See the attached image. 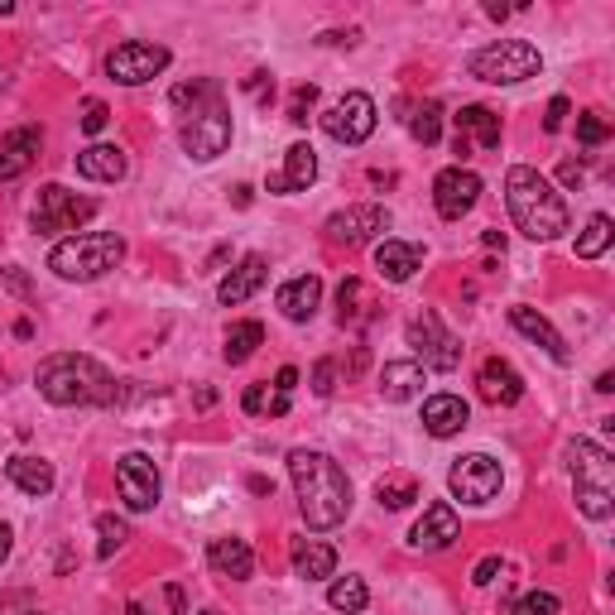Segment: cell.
<instances>
[{
  "mask_svg": "<svg viewBox=\"0 0 615 615\" xmlns=\"http://www.w3.org/2000/svg\"><path fill=\"white\" fill-rule=\"evenodd\" d=\"M289 476L298 491V515L308 519V529H337L351 510V481L346 471L318 452V447H294L289 452Z\"/></svg>",
  "mask_w": 615,
  "mask_h": 615,
  "instance_id": "1",
  "label": "cell"
},
{
  "mask_svg": "<svg viewBox=\"0 0 615 615\" xmlns=\"http://www.w3.org/2000/svg\"><path fill=\"white\" fill-rule=\"evenodd\" d=\"M34 385L58 409H77V404L87 409V404H116L121 399L111 370L101 366V361H92V356H82V351H58L49 361H39Z\"/></svg>",
  "mask_w": 615,
  "mask_h": 615,
  "instance_id": "2",
  "label": "cell"
},
{
  "mask_svg": "<svg viewBox=\"0 0 615 615\" xmlns=\"http://www.w3.org/2000/svg\"><path fill=\"white\" fill-rule=\"evenodd\" d=\"M505 207H510V222L529 236V241H558L572 217H567V202L558 197V188L529 164H515L505 173Z\"/></svg>",
  "mask_w": 615,
  "mask_h": 615,
  "instance_id": "3",
  "label": "cell"
},
{
  "mask_svg": "<svg viewBox=\"0 0 615 615\" xmlns=\"http://www.w3.org/2000/svg\"><path fill=\"white\" fill-rule=\"evenodd\" d=\"M125 260V241L116 231H82L73 241H58L49 255V270L68 284H92L101 274H111Z\"/></svg>",
  "mask_w": 615,
  "mask_h": 615,
  "instance_id": "4",
  "label": "cell"
},
{
  "mask_svg": "<svg viewBox=\"0 0 615 615\" xmlns=\"http://www.w3.org/2000/svg\"><path fill=\"white\" fill-rule=\"evenodd\" d=\"M572 457V486H577V510L587 519H611L615 510V457L591 438H577L567 447Z\"/></svg>",
  "mask_w": 615,
  "mask_h": 615,
  "instance_id": "5",
  "label": "cell"
},
{
  "mask_svg": "<svg viewBox=\"0 0 615 615\" xmlns=\"http://www.w3.org/2000/svg\"><path fill=\"white\" fill-rule=\"evenodd\" d=\"M467 73L481 77V82H495V87H510V82L543 73V53L534 44H524V39H495V44L471 53Z\"/></svg>",
  "mask_w": 615,
  "mask_h": 615,
  "instance_id": "6",
  "label": "cell"
},
{
  "mask_svg": "<svg viewBox=\"0 0 615 615\" xmlns=\"http://www.w3.org/2000/svg\"><path fill=\"white\" fill-rule=\"evenodd\" d=\"M178 140H183V149L193 154L197 164H212L217 154H226V145H231V106L222 101V92L197 101L193 111L183 116Z\"/></svg>",
  "mask_w": 615,
  "mask_h": 615,
  "instance_id": "7",
  "label": "cell"
},
{
  "mask_svg": "<svg viewBox=\"0 0 615 615\" xmlns=\"http://www.w3.org/2000/svg\"><path fill=\"white\" fill-rule=\"evenodd\" d=\"M97 217V202L92 197L68 193L63 183H49L39 188V202H34V231L39 236H58V231H77L82 222Z\"/></svg>",
  "mask_w": 615,
  "mask_h": 615,
  "instance_id": "8",
  "label": "cell"
},
{
  "mask_svg": "<svg viewBox=\"0 0 615 615\" xmlns=\"http://www.w3.org/2000/svg\"><path fill=\"white\" fill-rule=\"evenodd\" d=\"M447 486L462 505H491L500 486H505V471L491 452H471V457H457L452 471H447Z\"/></svg>",
  "mask_w": 615,
  "mask_h": 615,
  "instance_id": "9",
  "label": "cell"
},
{
  "mask_svg": "<svg viewBox=\"0 0 615 615\" xmlns=\"http://www.w3.org/2000/svg\"><path fill=\"white\" fill-rule=\"evenodd\" d=\"M169 68V49L164 44H145V39H130V44H116L106 53V73L116 77L121 87H140V82H154V77Z\"/></svg>",
  "mask_w": 615,
  "mask_h": 615,
  "instance_id": "10",
  "label": "cell"
},
{
  "mask_svg": "<svg viewBox=\"0 0 615 615\" xmlns=\"http://www.w3.org/2000/svg\"><path fill=\"white\" fill-rule=\"evenodd\" d=\"M322 130L337 145H366L370 135H375V101L366 92H346L342 101H332L322 111Z\"/></svg>",
  "mask_w": 615,
  "mask_h": 615,
  "instance_id": "11",
  "label": "cell"
},
{
  "mask_svg": "<svg viewBox=\"0 0 615 615\" xmlns=\"http://www.w3.org/2000/svg\"><path fill=\"white\" fill-rule=\"evenodd\" d=\"M409 346L419 351L423 366H433V370H457L462 366V351H467V346L443 327L438 313H419V318L409 322Z\"/></svg>",
  "mask_w": 615,
  "mask_h": 615,
  "instance_id": "12",
  "label": "cell"
},
{
  "mask_svg": "<svg viewBox=\"0 0 615 615\" xmlns=\"http://www.w3.org/2000/svg\"><path fill=\"white\" fill-rule=\"evenodd\" d=\"M322 231H327L332 246L356 250V246H366V241H375L380 231H390V212L375 207V202H366V207H346V212H332Z\"/></svg>",
  "mask_w": 615,
  "mask_h": 615,
  "instance_id": "13",
  "label": "cell"
},
{
  "mask_svg": "<svg viewBox=\"0 0 615 615\" xmlns=\"http://www.w3.org/2000/svg\"><path fill=\"white\" fill-rule=\"evenodd\" d=\"M116 491H121L125 510H135V515H145V510L159 505V471H154V462L145 452H125L116 462Z\"/></svg>",
  "mask_w": 615,
  "mask_h": 615,
  "instance_id": "14",
  "label": "cell"
},
{
  "mask_svg": "<svg viewBox=\"0 0 615 615\" xmlns=\"http://www.w3.org/2000/svg\"><path fill=\"white\" fill-rule=\"evenodd\" d=\"M476 197H481V178L471 169H462V164H452V169H443L433 178V207H438V217H447V222H462L471 207H476Z\"/></svg>",
  "mask_w": 615,
  "mask_h": 615,
  "instance_id": "15",
  "label": "cell"
},
{
  "mask_svg": "<svg viewBox=\"0 0 615 615\" xmlns=\"http://www.w3.org/2000/svg\"><path fill=\"white\" fill-rule=\"evenodd\" d=\"M457 534H462V524H457L452 500H433V505L423 510V519L414 524L409 543H414V548H423V553H443V548H452V543H457Z\"/></svg>",
  "mask_w": 615,
  "mask_h": 615,
  "instance_id": "16",
  "label": "cell"
},
{
  "mask_svg": "<svg viewBox=\"0 0 615 615\" xmlns=\"http://www.w3.org/2000/svg\"><path fill=\"white\" fill-rule=\"evenodd\" d=\"M476 390H481V399H486L491 409H510V404L524 399V380H519V370L510 366V361L491 356V361L481 366V375H476Z\"/></svg>",
  "mask_w": 615,
  "mask_h": 615,
  "instance_id": "17",
  "label": "cell"
},
{
  "mask_svg": "<svg viewBox=\"0 0 615 615\" xmlns=\"http://www.w3.org/2000/svg\"><path fill=\"white\" fill-rule=\"evenodd\" d=\"M467 419H471V409L462 394H428L423 399V428L433 438H457L467 428Z\"/></svg>",
  "mask_w": 615,
  "mask_h": 615,
  "instance_id": "18",
  "label": "cell"
},
{
  "mask_svg": "<svg viewBox=\"0 0 615 615\" xmlns=\"http://www.w3.org/2000/svg\"><path fill=\"white\" fill-rule=\"evenodd\" d=\"M318 178V154H313V145H289V154H284V169L270 173V193H308V183Z\"/></svg>",
  "mask_w": 615,
  "mask_h": 615,
  "instance_id": "19",
  "label": "cell"
},
{
  "mask_svg": "<svg viewBox=\"0 0 615 615\" xmlns=\"http://www.w3.org/2000/svg\"><path fill=\"white\" fill-rule=\"evenodd\" d=\"M274 303H279V313L289 322H313V313H318V303H322V279L318 274H298L289 284H279Z\"/></svg>",
  "mask_w": 615,
  "mask_h": 615,
  "instance_id": "20",
  "label": "cell"
},
{
  "mask_svg": "<svg viewBox=\"0 0 615 615\" xmlns=\"http://www.w3.org/2000/svg\"><path fill=\"white\" fill-rule=\"evenodd\" d=\"M265 279H270V265H265V255H246L236 270L222 279V289H217V298H222L226 308H241L246 298H255L260 289H265Z\"/></svg>",
  "mask_w": 615,
  "mask_h": 615,
  "instance_id": "21",
  "label": "cell"
},
{
  "mask_svg": "<svg viewBox=\"0 0 615 615\" xmlns=\"http://www.w3.org/2000/svg\"><path fill=\"white\" fill-rule=\"evenodd\" d=\"M423 265V250L414 246V241H394V236H385L380 246H375V270L385 274L390 284H409L414 274H419Z\"/></svg>",
  "mask_w": 615,
  "mask_h": 615,
  "instance_id": "22",
  "label": "cell"
},
{
  "mask_svg": "<svg viewBox=\"0 0 615 615\" xmlns=\"http://www.w3.org/2000/svg\"><path fill=\"white\" fill-rule=\"evenodd\" d=\"M510 322H515V332H524L529 342H539L543 351H548V356L558 361V366H567V356H572V351H567L563 332H558L553 322L543 318V313H534V308H524V303H515V308H510Z\"/></svg>",
  "mask_w": 615,
  "mask_h": 615,
  "instance_id": "23",
  "label": "cell"
},
{
  "mask_svg": "<svg viewBox=\"0 0 615 615\" xmlns=\"http://www.w3.org/2000/svg\"><path fill=\"white\" fill-rule=\"evenodd\" d=\"M457 140L462 145H476V149H500V116H495L491 106H462L457 111Z\"/></svg>",
  "mask_w": 615,
  "mask_h": 615,
  "instance_id": "24",
  "label": "cell"
},
{
  "mask_svg": "<svg viewBox=\"0 0 615 615\" xmlns=\"http://www.w3.org/2000/svg\"><path fill=\"white\" fill-rule=\"evenodd\" d=\"M44 145V135L25 125V130H10L5 140H0V183H10V178H20V173L34 164V154Z\"/></svg>",
  "mask_w": 615,
  "mask_h": 615,
  "instance_id": "25",
  "label": "cell"
},
{
  "mask_svg": "<svg viewBox=\"0 0 615 615\" xmlns=\"http://www.w3.org/2000/svg\"><path fill=\"white\" fill-rule=\"evenodd\" d=\"M207 563L217 577H231V582H246L255 572V553H250L246 539H212L207 543Z\"/></svg>",
  "mask_w": 615,
  "mask_h": 615,
  "instance_id": "26",
  "label": "cell"
},
{
  "mask_svg": "<svg viewBox=\"0 0 615 615\" xmlns=\"http://www.w3.org/2000/svg\"><path fill=\"white\" fill-rule=\"evenodd\" d=\"M380 394H385L390 404L419 399L423 394V366L419 361H385V370H380Z\"/></svg>",
  "mask_w": 615,
  "mask_h": 615,
  "instance_id": "27",
  "label": "cell"
},
{
  "mask_svg": "<svg viewBox=\"0 0 615 615\" xmlns=\"http://www.w3.org/2000/svg\"><path fill=\"white\" fill-rule=\"evenodd\" d=\"M294 572L303 582H322L337 572V548H327L318 539H294Z\"/></svg>",
  "mask_w": 615,
  "mask_h": 615,
  "instance_id": "28",
  "label": "cell"
},
{
  "mask_svg": "<svg viewBox=\"0 0 615 615\" xmlns=\"http://www.w3.org/2000/svg\"><path fill=\"white\" fill-rule=\"evenodd\" d=\"M77 173L92 183H116V178H125V154L116 145H92L77 154Z\"/></svg>",
  "mask_w": 615,
  "mask_h": 615,
  "instance_id": "29",
  "label": "cell"
},
{
  "mask_svg": "<svg viewBox=\"0 0 615 615\" xmlns=\"http://www.w3.org/2000/svg\"><path fill=\"white\" fill-rule=\"evenodd\" d=\"M5 476H10L25 495H34V500L53 491V467L44 462V457H10V462H5Z\"/></svg>",
  "mask_w": 615,
  "mask_h": 615,
  "instance_id": "30",
  "label": "cell"
},
{
  "mask_svg": "<svg viewBox=\"0 0 615 615\" xmlns=\"http://www.w3.org/2000/svg\"><path fill=\"white\" fill-rule=\"evenodd\" d=\"M370 318H375V303H370L366 284L361 279H342V289H337V322L342 327H361Z\"/></svg>",
  "mask_w": 615,
  "mask_h": 615,
  "instance_id": "31",
  "label": "cell"
},
{
  "mask_svg": "<svg viewBox=\"0 0 615 615\" xmlns=\"http://www.w3.org/2000/svg\"><path fill=\"white\" fill-rule=\"evenodd\" d=\"M265 346V327L260 322H231V332H226V346H222V356H226V366H246L250 356Z\"/></svg>",
  "mask_w": 615,
  "mask_h": 615,
  "instance_id": "32",
  "label": "cell"
},
{
  "mask_svg": "<svg viewBox=\"0 0 615 615\" xmlns=\"http://www.w3.org/2000/svg\"><path fill=\"white\" fill-rule=\"evenodd\" d=\"M366 601H370V591H366L361 577H337V582L327 587V606L342 611V615H361L366 611Z\"/></svg>",
  "mask_w": 615,
  "mask_h": 615,
  "instance_id": "33",
  "label": "cell"
},
{
  "mask_svg": "<svg viewBox=\"0 0 615 615\" xmlns=\"http://www.w3.org/2000/svg\"><path fill=\"white\" fill-rule=\"evenodd\" d=\"M615 241V222L606 217V212H596L587 222V231L577 236V260H596V255H606Z\"/></svg>",
  "mask_w": 615,
  "mask_h": 615,
  "instance_id": "34",
  "label": "cell"
},
{
  "mask_svg": "<svg viewBox=\"0 0 615 615\" xmlns=\"http://www.w3.org/2000/svg\"><path fill=\"white\" fill-rule=\"evenodd\" d=\"M375 495H380V505H385V510H404V505H414V500H419V481H414V476H404V471H394V476H385V481L375 486Z\"/></svg>",
  "mask_w": 615,
  "mask_h": 615,
  "instance_id": "35",
  "label": "cell"
},
{
  "mask_svg": "<svg viewBox=\"0 0 615 615\" xmlns=\"http://www.w3.org/2000/svg\"><path fill=\"white\" fill-rule=\"evenodd\" d=\"M409 135L419 145H438V135H443V106L438 101H423L419 111L409 116Z\"/></svg>",
  "mask_w": 615,
  "mask_h": 615,
  "instance_id": "36",
  "label": "cell"
},
{
  "mask_svg": "<svg viewBox=\"0 0 615 615\" xmlns=\"http://www.w3.org/2000/svg\"><path fill=\"white\" fill-rule=\"evenodd\" d=\"M97 534H101L97 558H116V553L125 548V539H130V524H125V519H116V515H101L97 519Z\"/></svg>",
  "mask_w": 615,
  "mask_h": 615,
  "instance_id": "37",
  "label": "cell"
},
{
  "mask_svg": "<svg viewBox=\"0 0 615 615\" xmlns=\"http://www.w3.org/2000/svg\"><path fill=\"white\" fill-rule=\"evenodd\" d=\"M125 615H188L183 611V587H164V611L154 606V601H145V596H135L130 606H125Z\"/></svg>",
  "mask_w": 615,
  "mask_h": 615,
  "instance_id": "38",
  "label": "cell"
},
{
  "mask_svg": "<svg viewBox=\"0 0 615 615\" xmlns=\"http://www.w3.org/2000/svg\"><path fill=\"white\" fill-rule=\"evenodd\" d=\"M217 92H222V87H217V82H207V77H202V82H178V87H173V92H169V101H173V106H178V111H193L197 101L217 97Z\"/></svg>",
  "mask_w": 615,
  "mask_h": 615,
  "instance_id": "39",
  "label": "cell"
},
{
  "mask_svg": "<svg viewBox=\"0 0 615 615\" xmlns=\"http://www.w3.org/2000/svg\"><path fill=\"white\" fill-rule=\"evenodd\" d=\"M563 611V601L553 596V591H529V596H519L510 615H558Z\"/></svg>",
  "mask_w": 615,
  "mask_h": 615,
  "instance_id": "40",
  "label": "cell"
},
{
  "mask_svg": "<svg viewBox=\"0 0 615 615\" xmlns=\"http://www.w3.org/2000/svg\"><path fill=\"white\" fill-rule=\"evenodd\" d=\"M606 135H611V125L601 121L596 111H582V116H577V140H582V145H587V149L606 145Z\"/></svg>",
  "mask_w": 615,
  "mask_h": 615,
  "instance_id": "41",
  "label": "cell"
},
{
  "mask_svg": "<svg viewBox=\"0 0 615 615\" xmlns=\"http://www.w3.org/2000/svg\"><path fill=\"white\" fill-rule=\"evenodd\" d=\"M318 106V87H294V97H289V121L294 125H308V111Z\"/></svg>",
  "mask_w": 615,
  "mask_h": 615,
  "instance_id": "42",
  "label": "cell"
},
{
  "mask_svg": "<svg viewBox=\"0 0 615 615\" xmlns=\"http://www.w3.org/2000/svg\"><path fill=\"white\" fill-rule=\"evenodd\" d=\"M332 390H337V361H332V356H322L318 366H313V394L327 399Z\"/></svg>",
  "mask_w": 615,
  "mask_h": 615,
  "instance_id": "43",
  "label": "cell"
},
{
  "mask_svg": "<svg viewBox=\"0 0 615 615\" xmlns=\"http://www.w3.org/2000/svg\"><path fill=\"white\" fill-rule=\"evenodd\" d=\"M0 279H5V289L15 298H25V303H34V284H29V274L20 270V265H10V270H0Z\"/></svg>",
  "mask_w": 615,
  "mask_h": 615,
  "instance_id": "44",
  "label": "cell"
},
{
  "mask_svg": "<svg viewBox=\"0 0 615 615\" xmlns=\"http://www.w3.org/2000/svg\"><path fill=\"white\" fill-rule=\"evenodd\" d=\"M106 121H111L106 101H87V106H82V130H87V135H101V130H106Z\"/></svg>",
  "mask_w": 615,
  "mask_h": 615,
  "instance_id": "45",
  "label": "cell"
},
{
  "mask_svg": "<svg viewBox=\"0 0 615 615\" xmlns=\"http://www.w3.org/2000/svg\"><path fill=\"white\" fill-rule=\"evenodd\" d=\"M495 572H500V558L491 553V558H481V563L471 567V582H476V587H491V582H495Z\"/></svg>",
  "mask_w": 615,
  "mask_h": 615,
  "instance_id": "46",
  "label": "cell"
},
{
  "mask_svg": "<svg viewBox=\"0 0 615 615\" xmlns=\"http://www.w3.org/2000/svg\"><path fill=\"white\" fill-rule=\"evenodd\" d=\"M563 121H567V97H553L548 101V135H558V130H563Z\"/></svg>",
  "mask_w": 615,
  "mask_h": 615,
  "instance_id": "47",
  "label": "cell"
},
{
  "mask_svg": "<svg viewBox=\"0 0 615 615\" xmlns=\"http://www.w3.org/2000/svg\"><path fill=\"white\" fill-rule=\"evenodd\" d=\"M582 178H587V169H582L577 159H563V169H558V183H563V188H582Z\"/></svg>",
  "mask_w": 615,
  "mask_h": 615,
  "instance_id": "48",
  "label": "cell"
},
{
  "mask_svg": "<svg viewBox=\"0 0 615 615\" xmlns=\"http://www.w3.org/2000/svg\"><path fill=\"white\" fill-rule=\"evenodd\" d=\"M241 409H246V414H260V409H265V385H250V390L241 394Z\"/></svg>",
  "mask_w": 615,
  "mask_h": 615,
  "instance_id": "49",
  "label": "cell"
},
{
  "mask_svg": "<svg viewBox=\"0 0 615 615\" xmlns=\"http://www.w3.org/2000/svg\"><path fill=\"white\" fill-rule=\"evenodd\" d=\"M294 390H298V370L284 366L279 375H274V394H294Z\"/></svg>",
  "mask_w": 615,
  "mask_h": 615,
  "instance_id": "50",
  "label": "cell"
},
{
  "mask_svg": "<svg viewBox=\"0 0 615 615\" xmlns=\"http://www.w3.org/2000/svg\"><path fill=\"white\" fill-rule=\"evenodd\" d=\"M356 39H361V34H356V29H346V34H322L318 44H356Z\"/></svg>",
  "mask_w": 615,
  "mask_h": 615,
  "instance_id": "51",
  "label": "cell"
},
{
  "mask_svg": "<svg viewBox=\"0 0 615 615\" xmlns=\"http://www.w3.org/2000/svg\"><path fill=\"white\" fill-rule=\"evenodd\" d=\"M10 548H15V534H10V524H0V563L10 558Z\"/></svg>",
  "mask_w": 615,
  "mask_h": 615,
  "instance_id": "52",
  "label": "cell"
},
{
  "mask_svg": "<svg viewBox=\"0 0 615 615\" xmlns=\"http://www.w3.org/2000/svg\"><path fill=\"white\" fill-rule=\"evenodd\" d=\"M289 414V394H274L270 399V419H284Z\"/></svg>",
  "mask_w": 615,
  "mask_h": 615,
  "instance_id": "53",
  "label": "cell"
},
{
  "mask_svg": "<svg viewBox=\"0 0 615 615\" xmlns=\"http://www.w3.org/2000/svg\"><path fill=\"white\" fill-rule=\"evenodd\" d=\"M212 404H217V390H212V385H202V390H197V409H212Z\"/></svg>",
  "mask_w": 615,
  "mask_h": 615,
  "instance_id": "54",
  "label": "cell"
},
{
  "mask_svg": "<svg viewBox=\"0 0 615 615\" xmlns=\"http://www.w3.org/2000/svg\"><path fill=\"white\" fill-rule=\"evenodd\" d=\"M481 241H486V246H491V250H505V231H486Z\"/></svg>",
  "mask_w": 615,
  "mask_h": 615,
  "instance_id": "55",
  "label": "cell"
},
{
  "mask_svg": "<svg viewBox=\"0 0 615 615\" xmlns=\"http://www.w3.org/2000/svg\"><path fill=\"white\" fill-rule=\"evenodd\" d=\"M596 390H601V394L615 390V375H611V370H606V375H596Z\"/></svg>",
  "mask_w": 615,
  "mask_h": 615,
  "instance_id": "56",
  "label": "cell"
},
{
  "mask_svg": "<svg viewBox=\"0 0 615 615\" xmlns=\"http://www.w3.org/2000/svg\"><path fill=\"white\" fill-rule=\"evenodd\" d=\"M15 337H25V342H29V337H34V322L20 318V322H15Z\"/></svg>",
  "mask_w": 615,
  "mask_h": 615,
  "instance_id": "57",
  "label": "cell"
},
{
  "mask_svg": "<svg viewBox=\"0 0 615 615\" xmlns=\"http://www.w3.org/2000/svg\"><path fill=\"white\" fill-rule=\"evenodd\" d=\"M10 10H15V5H10V0H0V15H10Z\"/></svg>",
  "mask_w": 615,
  "mask_h": 615,
  "instance_id": "58",
  "label": "cell"
},
{
  "mask_svg": "<svg viewBox=\"0 0 615 615\" xmlns=\"http://www.w3.org/2000/svg\"><path fill=\"white\" fill-rule=\"evenodd\" d=\"M202 615H217V611H202Z\"/></svg>",
  "mask_w": 615,
  "mask_h": 615,
  "instance_id": "59",
  "label": "cell"
},
{
  "mask_svg": "<svg viewBox=\"0 0 615 615\" xmlns=\"http://www.w3.org/2000/svg\"><path fill=\"white\" fill-rule=\"evenodd\" d=\"M34 615H39V611H34Z\"/></svg>",
  "mask_w": 615,
  "mask_h": 615,
  "instance_id": "60",
  "label": "cell"
}]
</instances>
